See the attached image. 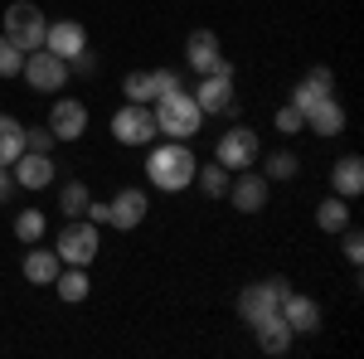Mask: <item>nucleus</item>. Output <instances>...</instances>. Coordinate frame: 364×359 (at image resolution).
<instances>
[{"mask_svg":"<svg viewBox=\"0 0 364 359\" xmlns=\"http://www.w3.org/2000/svg\"><path fill=\"white\" fill-rule=\"evenodd\" d=\"M112 136L122 141V146H151V141L161 136V132H156L151 102H127V107L112 117Z\"/></svg>","mask_w":364,"mask_h":359,"instance_id":"6","label":"nucleus"},{"mask_svg":"<svg viewBox=\"0 0 364 359\" xmlns=\"http://www.w3.org/2000/svg\"><path fill=\"white\" fill-rule=\"evenodd\" d=\"M146 209H151V199H146L136 185H127L122 194H112V199H107V223H112V228H122V233H127V228H141Z\"/></svg>","mask_w":364,"mask_h":359,"instance_id":"12","label":"nucleus"},{"mask_svg":"<svg viewBox=\"0 0 364 359\" xmlns=\"http://www.w3.org/2000/svg\"><path fill=\"white\" fill-rule=\"evenodd\" d=\"M272 127H277L282 136H296V132H301V112H296L291 102H287V107H282L277 117H272Z\"/></svg>","mask_w":364,"mask_h":359,"instance_id":"33","label":"nucleus"},{"mask_svg":"<svg viewBox=\"0 0 364 359\" xmlns=\"http://www.w3.org/2000/svg\"><path fill=\"white\" fill-rule=\"evenodd\" d=\"M360 190H364V161H360V156H340L336 166H331V194L355 199Z\"/></svg>","mask_w":364,"mask_h":359,"instance_id":"20","label":"nucleus"},{"mask_svg":"<svg viewBox=\"0 0 364 359\" xmlns=\"http://www.w3.org/2000/svg\"><path fill=\"white\" fill-rule=\"evenodd\" d=\"M10 190H15V175H10V166H0V204L10 199Z\"/></svg>","mask_w":364,"mask_h":359,"instance_id":"36","label":"nucleus"},{"mask_svg":"<svg viewBox=\"0 0 364 359\" xmlns=\"http://www.w3.org/2000/svg\"><path fill=\"white\" fill-rule=\"evenodd\" d=\"M185 63L195 68L199 78H204V73H224V78H233V63L224 58V44H219L214 29H195V34H190V44H185Z\"/></svg>","mask_w":364,"mask_h":359,"instance_id":"8","label":"nucleus"},{"mask_svg":"<svg viewBox=\"0 0 364 359\" xmlns=\"http://www.w3.org/2000/svg\"><path fill=\"white\" fill-rule=\"evenodd\" d=\"M49 132H54V141H78L87 132V107L78 97H58L49 107Z\"/></svg>","mask_w":364,"mask_h":359,"instance_id":"11","label":"nucleus"},{"mask_svg":"<svg viewBox=\"0 0 364 359\" xmlns=\"http://www.w3.org/2000/svg\"><path fill=\"white\" fill-rule=\"evenodd\" d=\"M228 199H233V209L238 214H262L267 209V175L262 170H233V180H228Z\"/></svg>","mask_w":364,"mask_h":359,"instance_id":"9","label":"nucleus"},{"mask_svg":"<svg viewBox=\"0 0 364 359\" xmlns=\"http://www.w3.org/2000/svg\"><path fill=\"white\" fill-rule=\"evenodd\" d=\"M316 223H321V233H340V228H350V199L331 194V199L316 209Z\"/></svg>","mask_w":364,"mask_h":359,"instance_id":"24","label":"nucleus"},{"mask_svg":"<svg viewBox=\"0 0 364 359\" xmlns=\"http://www.w3.org/2000/svg\"><path fill=\"white\" fill-rule=\"evenodd\" d=\"M340 252H345L355 267L364 262V233H360V228H340Z\"/></svg>","mask_w":364,"mask_h":359,"instance_id":"31","label":"nucleus"},{"mask_svg":"<svg viewBox=\"0 0 364 359\" xmlns=\"http://www.w3.org/2000/svg\"><path fill=\"white\" fill-rule=\"evenodd\" d=\"M54 286H58V296H63L68 306L87 301V291H92V282H87V267H58Z\"/></svg>","mask_w":364,"mask_h":359,"instance_id":"22","label":"nucleus"},{"mask_svg":"<svg viewBox=\"0 0 364 359\" xmlns=\"http://www.w3.org/2000/svg\"><path fill=\"white\" fill-rule=\"evenodd\" d=\"M262 175H267V180H296V175H301V161H296L291 151H272Z\"/></svg>","mask_w":364,"mask_h":359,"instance_id":"28","label":"nucleus"},{"mask_svg":"<svg viewBox=\"0 0 364 359\" xmlns=\"http://www.w3.org/2000/svg\"><path fill=\"white\" fill-rule=\"evenodd\" d=\"M44 29H49V20H44V10L39 5H29V0H15L10 10H5V39L10 44H20V49H44Z\"/></svg>","mask_w":364,"mask_h":359,"instance_id":"4","label":"nucleus"},{"mask_svg":"<svg viewBox=\"0 0 364 359\" xmlns=\"http://www.w3.org/2000/svg\"><path fill=\"white\" fill-rule=\"evenodd\" d=\"M331 92H336V73H331V68H311L306 78L291 87V107L306 112V107H316L321 97H331Z\"/></svg>","mask_w":364,"mask_h":359,"instance_id":"17","label":"nucleus"},{"mask_svg":"<svg viewBox=\"0 0 364 359\" xmlns=\"http://www.w3.org/2000/svg\"><path fill=\"white\" fill-rule=\"evenodd\" d=\"M15 238H20V243H39V238H44V214H39V209H20V214H15Z\"/></svg>","mask_w":364,"mask_h":359,"instance_id":"27","label":"nucleus"},{"mask_svg":"<svg viewBox=\"0 0 364 359\" xmlns=\"http://www.w3.org/2000/svg\"><path fill=\"white\" fill-rule=\"evenodd\" d=\"M68 68H78L83 78H92V73H97V58H92V54H87V49H83V54H78V58H68Z\"/></svg>","mask_w":364,"mask_h":359,"instance_id":"35","label":"nucleus"},{"mask_svg":"<svg viewBox=\"0 0 364 359\" xmlns=\"http://www.w3.org/2000/svg\"><path fill=\"white\" fill-rule=\"evenodd\" d=\"M20 68H25V49L0 34V78H20Z\"/></svg>","mask_w":364,"mask_h":359,"instance_id":"29","label":"nucleus"},{"mask_svg":"<svg viewBox=\"0 0 364 359\" xmlns=\"http://www.w3.org/2000/svg\"><path fill=\"white\" fill-rule=\"evenodd\" d=\"M214 161L224 170H248L257 166V132L252 127H233L219 136V151H214Z\"/></svg>","mask_w":364,"mask_h":359,"instance_id":"10","label":"nucleus"},{"mask_svg":"<svg viewBox=\"0 0 364 359\" xmlns=\"http://www.w3.org/2000/svg\"><path fill=\"white\" fill-rule=\"evenodd\" d=\"M10 175H15V185H25V190H49V185H54V161H49L44 151H20L15 166H10Z\"/></svg>","mask_w":364,"mask_h":359,"instance_id":"14","label":"nucleus"},{"mask_svg":"<svg viewBox=\"0 0 364 359\" xmlns=\"http://www.w3.org/2000/svg\"><path fill=\"white\" fill-rule=\"evenodd\" d=\"M25 151H54V132L49 127H25Z\"/></svg>","mask_w":364,"mask_h":359,"instance_id":"32","label":"nucleus"},{"mask_svg":"<svg viewBox=\"0 0 364 359\" xmlns=\"http://www.w3.org/2000/svg\"><path fill=\"white\" fill-rule=\"evenodd\" d=\"M58 262L63 267H87L97 252H102V233H97V223H87V219H68L63 223V233H58Z\"/></svg>","mask_w":364,"mask_h":359,"instance_id":"3","label":"nucleus"},{"mask_svg":"<svg viewBox=\"0 0 364 359\" xmlns=\"http://www.w3.org/2000/svg\"><path fill=\"white\" fill-rule=\"evenodd\" d=\"M25 151V122L0 112V166H15V156Z\"/></svg>","mask_w":364,"mask_h":359,"instance_id":"23","label":"nucleus"},{"mask_svg":"<svg viewBox=\"0 0 364 359\" xmlns=\"http://www.w3.org/2000/svg\"><path fill=\"white\" fill-rule=\"evenodd\" d=\"M228 180H233V170H224L219 161H214V166H199V170H195V185L209 194V199H228Z\"/></svg>","mask_w":364,"mask_h":359,"instance_id":"25","label":"nucleus"},{"mask_svg":"<svg viewBox=\"0 0 364 359\" xmlns=\"http://www.w3.org/2000/svg\"><path fill=\"white\" fill-rule=\"evenodd\" d=\"M195 102H199V112H238V102H233V78L204 73V83L195 87Z\"/></svg>","mask_w":364,"mask_h":359,"instance_id":"15","label":"nucleus"},{"mask_svg":"<svg viewBox=\"0 0 364 359\" xmlns=\"http://www.w3.org/2000/svg\"><path fill=\"white\" fill-rule=\"evenodd\" d=\"M252 335H257V350H262V355H287V350H291V340H296L291 326L282 321V311H277V316H267V321H257Z\"/></svg>","mask_w":364,"mask_h":359,"instance_id":"19","label":"nucleus"},{"mask_svg":"<svg viewBox=\"0 0 364 359\" xmlns=\"http://www.w3.org/2000/svg\"><path fill=\"white\" fill-rule=\"evenodd\" d=\"M20 73H25V83L34 87V92H63V83H68L73 68H68L58 54H49V49H29Z\"/></svg>","mask_w":364,"mask_h":359,"instance_id":"7","label":"nucleus"},{"mask_svg":"<svg viewBox=\"0 0 364 359\" xmlns=\"http://www.w3.org/2000/svg\"><path fill=\"white\" fill-rule=\"evenodd\" d=\"M20 267H25V282H34V286H54V277H58L63 262H58L54 248H34V243H29V252H25Z\"/></svg>","mask_w":364,"mask_h":359,"instance_id":"21","label":"nucleus"},{"mask_svg":"<svg viewBox=\"0 0 364 359\" xmlns=\"http://www.w3.org/2000/svg\"><path fill=\"white\" fill-rule=\"evenodd\" d=\"M301 127H311L316 136H340V132H345V107L336 102V92H331V97H321L316 107L301 112Z\"/></svg>","mask_w":364,"mask_h":359,"instance_id":"16","label":"nucleus"},{"mask_svg":"<svg viewBox=\"0 0 364 359\" xmlns=\"http://www.w3.org/2000/svg\"><path fill=\"white\" fill-rule=\"evenodd\" d=\"M122 92H127V102H156V83H151V73H127Z\"/></svg>","mask_w":364,"mask_h":359,"instance_id":"30","label":"nucleus"},{"mask_svg":"<svg viewBox=\"0 0 364 359\" xmlns=\"http://www.w3.org/2000/svg\"><path fill=\"white\" fill-rule=\"evenodd\" d=\"M44 49L68 63V58H78L87 49V29L78 25V20H54V25L44 29Z\"/></svg>","mask_w":364,"mask_h":359,"instance_id":"13","label":"nucleus"},{"mask_svg":"<svg viewBox=\"0 0 364 359\" xmlns=\"http://www.w3.org/2000/svg\"><path fill=\"white\" fill-rule=\"evenodd\" d=\"M151 83H156V97H161V92H175V87H180V78H175L170 68H151Z\"/></svg>","mask_w":364,"mask_h":359,"instance_id":"34","label":"nucleus"},{"mask_svg":"<svg viewBox=\"0 0 364 359\" xmlns=\"http://www.w3.org/2000/svg\"><path fill=\"white\" fill-rule=\"evenodd\" d=\"M282 321L291 326V335H311L316 326H321V306L311 301V296L287 291V296H282Z\"/></svg>","mask_w":364,"mask_h":359,"instance_id":"18","label":"nucleus"},{"mask_svg":"<svg viewBox=\"0 0 364 359\" xmlns=\"http://www.w3.org/2000/svg\"><path fill=\"white\" fill-rule=\"evenodd\" d=\"M282 296H287V282H282V277L252 282V286H243V296H238V316H243L248 326H257V321H267V316L282 311Z\"/></svg>","mask_w":364,"mask_h":359,"instance_id":"5","label":"nucleus"},{"mask_svg":"<svg viewBox=\"0 0 364 359\" xmlns=\"http://www.w3.org/2000/svg\"><path fill=\"white\" fill-rule=\"evenodd\" d=\"M151 112H156V132L166 141H190V136H199V127H204V112H199L195 92H185V87L161 92Z\"/></svg>","mask_w":364,"mask_h":359,"instance_id":"2","label":"nucleus"},{"mask_svg":"<svg viewBox=\"0 0 364 359\" xmlns=\"http://www.w3.org/2000/svg\"><path fill=\"white\" fill-rule=\"evenodd\" d=\"M87 185L83 180H63V194H58V209H63V219H83V209H87Z\"/></svg>","mask_w":364,"mask_h":359,"instance_id":"26","label":"nucleus"},{"mask_svg":"<svg viewBox=\"0 0 364 359\" xmlns=\"http://www.w3.org/2000/svg\"><path fill=\"white\" fill-rule=\"evenodd\" d=\"M195 151H190V141H151L146 146V180L156 185V190H166V194H180L185 185H195Z\"/></svg>","mask_w":364,"mask_h":359,"instance_id":"1","label":"nucleus"}]
</instances>
